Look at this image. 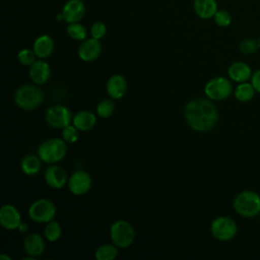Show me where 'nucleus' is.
<instances>
[{"instance_id":"f257e3e1","label":"nucleus","mask_w":260,"mask_h":260,"mask_svg":"<svg viewBox=\"0 0 260 260\" xmlns=\"http://www.w3.org/2000/svg\"><path fill=\"white\" fill-rule=\"evenodd\" d=\"M188 125L197 132L211 130L218 121V112L213 103L206 99H194L184 108Z\"/></svg>"},{"instance_id":"f03ea898","label":"nucleus","mask_w":260,"mask_h":260,"mask_svg":"<svg viewBox=\"0 0 260 260\" xmlns=\"http://www.w3.org/2000/svg\"><path fill=\"white\" fill-rule=\"evenodd\" d=\"M233 207L243 217H255L260 213V195L252 190H244L234 198Z\"/></svg>"},{"instance_id":"7ed1b4c3","label":"nucleus","mask_w":260,"mask_h":260,"mask_svg":"<svg viewBox=\"0 0 260 260\" xmlns=\"http://www.w3.org/2000/svg\"><path fill=\"white\" fill-rule=\"evenodd\" d=\"M44 100L42 90L34 84H23L14 93V102L18 108L31 111L41 106Z\"/></svg>"},{"instance_id":"20e7f679","label":"nucleus","mask_w":260,"mask_h":260,"mask_svg":"<svg viewBox=\"0 0 260 260\" xmlns=\"http://www.w3.org/2000/svg\"><path fill=\"white\" fill-rule=\"evenodd\" d=\"M67 152L66 141L62 138H50L42 142L38 148V155L42 161L53 165L62 160Z\"/></svg>"},{"instance_id":"39448f33","label":"nucleus","mask_w":260,"mask_h":260,"mask_svg":"<svg viewBox=\"0 0 260 260\" xmlns=\"http://www.w3.org/2000/svg\"><path fill=\"white\" fill-rule=\"evenodd\" d=\"M110 237L118 248H128L135 239V231L130 222L119 219L111 225Z\"/></svg>"},{"instance_id":"423d86ee","label":"nucleus","mask_w":260,"mask_h":260,"mask_svg":"<svg viewBox=\"0 0 260 260\" xmlns=\"http://www.w3.org/2000/svg\"><path fill=\"white\" fill-rule=\"evenodd\" d=\"M210 233L214 239L221 242H226L236 237L238 233V225L230 216H217L210 224Z\"/></svg>"},{"instance_id":"0eeeda50","label":"nucleus","mask_w":260,"mask_h":260,"mask_svg":"<svg viewBox=\"0 0 260 260\" xmlns=\"http://www.w3.org/2000/svg\"><path fill=\"white\" fill-rule=\"evenodd\" d=\"M55 204L46 198H41L34 201L28 208V216L36 222L48 223L56 216Z\"/></svg>"},{"instance_id":"6e6552de","label":"nucleus","mask_w":260,"mask_h":260,"mask_svg":"<svg viewBox=\"0 0 260 260\" xmlns=\"http://www.w3.org/2000/svg\"><path fill=\"white\" fill-rule=\"evenodd\" d=\"M233 90L231 79L223 76L211 78L204 86V93L211 101H223L232 94Z\"/></svg>"},{"instance_id":"1a4fd4ad","label":"nucleus","mask_w":260,"mask_h":260,"mask_svg":"<svg viewBox=\"0 0 260 260\" xmlns=\"http://www.w3.org/2000/svg\"><path fill=\"white\" fill-rule=\"evenodd\" d=\"M72 114L70 110L62 105L50 107L46 112L47 123L54 128H64L72 122Z\"/></svg>"},{"instance_id":"9d476101","label":"nucleus","mask_w":260,"mask_h":260,"mask_svg":"<svg viewBox=\"0 0 260 260\" xmlns=\"http://www.w3.org/2000/svg\"><path fill=\"white\" fill-rule=\"evenodd\" d=\"M91 187V177L83 170L74 172L68 179V188L76 196L86 194Z\"/></svg>"},{"instance_id":"9b49d317","label":"nucleus","mask_w":260,"mask_h":260,"mask_svg":"<svg viewBox=\"0 0 260 260\" xmlns=\"http://www.w3.org/2000/svg\"><path fill=\"white\" fill-rule=\"evenodd\" d=\"M21 222L18 209L12 204H4L0 208V223L7 231L17 230Z\"/></svg>"},{"instance_id":"f8f14e48","label":"nucleus","mask_w":260,"mask_h":260,"mask_svg":"<svg viewBox=\"0 0 260 260\" xmlns=\"http://www.w3.org/2000/svg\"><path fill=\"white\" fill-rule=\"evenodd\" d=\"M102 51V44L100 40L94 38L85 39L82 41L81 45L78 48L77 54L78 57L84 62H91L98 59Z\"/></svg>"},{"instance_id":"ddd939ff","label":"nucleus","mask_w":260,"mask_h":260,"mask_svg":"<svg viewBox=\"0 0 260 260\" xmlns=\"http://www.w3.org/2000/svg\"><path fill=\"white\" fill-rule=\"evenodd\" d=\"M44 178L47 185L53 189H61L67 183L66 171L61 166L55 164L46 169Z\"/></svg>"},{"instance_id":"4468645a","label":"nucleus","mask_w":260,"mask_h":260,"mask_svg":"<svg viewBox=\"0 0 260 260\" xmlns=\"http://www.w3.org/2000/svg\"><path fill=\"white\" fill-rule=\"evenodd\" d=\"M61 12L67 23L78 22L85 13V5L81 0H68L63 5Z\"/></svg>"},{"instance_id":"2eb2a0df","label":"nucleus","mask_w":260,"mask_h":260,"mask_svg":"<svg viewBox=\"0 0 260 260\" xmlns=\"http://www.w3.org/2000/svg\"><path fill=\"white\" fill-rule=\"evenodd\" d=\"M51 76L50 65L44 60H36L29 66V78L36 84H45Z\"/></svg>"},{"instance_id":"dca6fc26","label":"nucleus","mask_w":260,"mask_h":260,"mask_svg":"<svg viewBox=\"0 0 260 260\" xmlns=\"http://www.w3.org/2000/svg\"><path fill=\"white\" fill-rule=\"evenodd\" d=\"M252 74L253 72L251 67L243 61H236L232 63L228 68L229 78L237 83L248 81L251 79Z\"/></svg>"},{"instance_id":"f3484780","label":"nucleus","mask_w":260,"mask_h":260,"mask_svg":"<svg viewBox=\"0 0 260 260\" xmlns=\"http://www.w3.org/2000/svg\"><path fill=\"white\" fill-rule=\"evenodd\" d=\"M107 92L113 100H119L124 96L127 91V81L120 74L112 75L107 81Z\"/></svg>"},{"instance_id":"a211bd4d","label":"nucleus","mask_w":260,"mask_h":260,"mask_svg":"<svg viewBox=\"0 0 260 260\" xmlns=\"http://www.w3.org/2000/svg\"><path fill=\"white\" fill-rule=\"evenodd\" d=\"M24 252L34 258L41 256L45 250V242L39 234H29L23 240Z\"/></svg>"},{"instance_id":"6ab92c4d","label":"nucleus","mask_w":260,"mask_h":260,"mask_svg":"<svg viewBox=\"0 0 260 260\" xmlns=\"http://www.w3.org/2000/svg\"><path fill=\"white\" fill-rule=\"evenodd\" d=\"M32 50L38 58L46 59L54 50V41L49 35H41L35 40Z\"/></svg>"},{"instance_id":"aec40b11","label":"nucleus","mask_w":260,"mask_h":260,"mask_svg":"<svg viewBox=\"0 0 260 260\" xmlns=\"http://www.w3.org/2000/svg\"><path fill=\"white\" fill-rule=\"evenodd\" d=\"M96 123V116L89 111H80L72 119V124L82 132L91 130Z\"/></svg>"},{"instance_id":"412c9836","label":"nucleus","mask_w":260,"mask_h":260,"mask_svg":"<svg viewBox=\"0 0 260 260\" xmlns=\"http://www.w3.org/2000/svg\"><path fill=\"white\" fill-rule=\"evenodd\" d=\"M193 7L198 17L202 19H209L214 16L217 9L215 0H194Z\"/></svg>"},{"instance_id":"4be33fe9","label":"nucleus","mask_w":260,"mask_h":260,"mask_svg":"<svg viewBox=\"0 0 260 260\" xmlns=\"http://www.w3.org/2000/svg\"><path fill=\"white\" fill-rule=\"evenodd\" d=\"M41 158L35 154L25 155L20 161V169L26 176H35L41 170Z\"/></svg>"},{"instance_id":"5701e85b","label":"nucleus","mask_w":260,"mask_h":260,"mask_svg":"<svg viewBox=\"0 0 260 260\" xmlns=\"http://www.w3.org/2000/svg\"><path fill=\"white\" fill-rule=\"evenodd\" d=\"M255 92H256V90H255L253 84L248 81L238 83V85L234 89L235 98L241 103L250 102L254 98Z\"/></svg>"},{"instance_id":"b1692460","label":"nucleus","mask_w":260,"mask_h":260,"mask_svg":"<svg viewBox=\"0 0 260 260\" xmlns=\"http://www.w3.org/2000/svg\"><path fill=\"white\" fill-rule=\"evenodd\" d=\"M118 247L115 244H104L94 252L96 260H113L118 256Z\"/></svg>"},{"instance_id":"393cba45","label":"nucleus","mask_w":260,"mask_h":260,"mask_svg":"<svg viewBox=\"0 0 260 260\" xmlns=\"http://www.w3.org/2000/svg\"><path fill=\"white\" fill-rule=\"evenodd\" d=\"M66 30L68 36L74 41H84L87 37L86 27L83 24L79 23V21L68 23Z\"/></svg>"},{"instance_id":"a878e982","label":"nucleus","mask_w":260,"mask_h":260,"mask_svg":"<svg viewBox=\"0 0 260 260\" xmlns=\"http://www.w3.org/2000/svg\"><path fill=\"white\" fill-rule=\"evenodd\" d=\"M44 234L46 239L49 242H55L57 241L61 235H62V230H61V225L59 224V222L55 221V220H51L50 222L47 223V225L45 226L44 230Z\"/></svg>"},{"instance_id":"bb28decb","label":"nucleus","mask_w":260,"mask_h":260,"mask_svg":"<svg viewBox=\"0 0 260 260\" xmlns=\"http://www.w3.org/2000/svg\"><path fill=\"white\" fill-rule=\"evenodd\" d=\"M115 110V104L113 99H105L101 101L96 106V114L102 118L110 117Z\"/></svg>"},{"instance_id":"cd10ccee","label":"nucleus","mask_w":260,"mask_h":260,"mask_svg":"<svg viewBox=\"0 0 260 260\" xmlns=\"http://www.w3.org/2000/svg\"><path fill=\"white\" fill-rule=\"evenodd\" d=\"M239 50L244 55H252L259 50L258 42L252 38H246L239 44Z\"/></svg>"},{"instance_id":"c85d7f7f","label":"nucleus","mask_w":260,"mask_h":260,"mask_svg":"<svg viewBox=\"0 0 260 260\" xmlns=\"http://www.w3.org/2000/svg\"><path fill=\"white\" fill-rule=\"evenodd\" d=\"M62 138L67 143H75L79 138V130L70 124L62 129Z\"/></svg>"},{"instance_id":"c756f323","label":"nucleus","mask_w":260,"mask_h":260,"mask_svg":"<svg viewBox=\"0 0 260 260\" xmlns=\"http://www.w3.org/2000/svg\"><path fill=\"white\" fill-rule=\"evenodd\" d=\"M36 57L37 56H36L34 50H30L27 48L21 49L17 54V59H18L19 63L24 66H30L36 61Z\"/></svg>"},{"instance_id":"7c9ffc66","label":"nucleus","mask_w":260,"mask_h":260,"mask_svg":"<svg viewBox=\"0 0 260 260\" xmlns=\"http://www.w3.org/2000/svg\"><path fill=\"white\" fill-rule=\"evenodd\" d=\"M214 22L220 27H226L232 23V15L226 10H217L213 16Z\"/></svg>"},{"instance_id":"2f4dec72","label":"nucleus","mask_w":260,"mask_h":260,"mask_svg":"<svg viewBox=\"0 0 260 260\" xmlns=\"http://www.w3.org/2000/svg\"><path fill=\"white\" fill-rule=\"evenodd\" d=\"M106 32H107V26L104 22L95 21L94 23H92V25L90 27L91 38H94L96 40H101L105 37Z\"/></svg>"},{"instance_id":"473e14b6","label":"nucleus","mask_w":260,"mask_h":260,"mask_svg":"<svg viewBox=\"0 0 260 260\" xmlns=\"http://www.w3.org/2000/svg\"><path fill=\"white\" fill-rule=\"evenodd\" d=\"M251 83L253 84L256 92L260 93V69L253 72L251 77Z\"/></svg>"},{"instance_id":"72a5a7b5","label":"nucleus","mask_w":260,"mask_h":260,"mask_svg":"<svg viewBox=\"0 0 260 260\" xmlns=\"http://www.w3.org/2000/svg\"><path fill=\"white\" fill-rule=\"evenodd\" d=\"M21 234H24V233H26L27 232V230H28V225H27V223H25V222H20V224L18 225V229H17Z\"/></svg>"},{"instance_id":"f704fd0d","label":"nucleus","mask_w":260,"mask_h":260,"mask_svg":"<svg viewBox=\"0 0 260 260\" xmlns=\"http://www.w3.org/2000/svg\"><path fill=\"white\" fill-rule=\"evenodd\" d=\"M0 259H7V260H10L11 258H10L9 256L5 255V254H1V255H0Z\"/></svg>"},{"instance_id":"c9c22d12","label":"nucleus","mask_w":260,"mask_h":260,"mask_svg":"<svg viewBox=\"0 0 260 260\" xmlns=\"http://www.w3.org/2000/svg\"><path fill=\"white\" fill-rule=\"evenodd\" d=\"M257 42H258V48H259V50H260V36H259V38H258Z\"/></svg>"}]
</instances>
